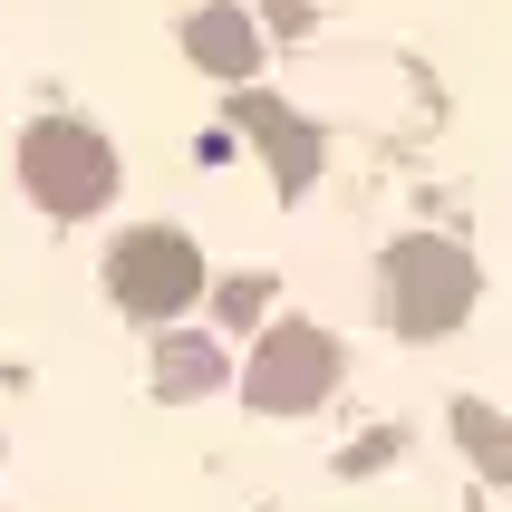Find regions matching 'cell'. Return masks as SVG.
Segmentation results:
<instances>
[{"instance_id":"277c9868","label":"cell","mask_w":512,"mask_h":512,"mask_svg":"<svg viewBox=\"0 0 512 512\" xmlns=\"http://www.w3.org/2000/svg\"><path fill=\"white\" fill-rule=\"evenodd\" d=\"M329 377H339V339H329V329H310V319H281V329L252 348L242 397H252L261 416H300V406L329 397Z\"/></svg>"},{"instance_id":"5b68a950","label":"cell","mask_w":512,"mask_h":512,"mask_svg":"<svg viewBox=\"0 0 512 512\" xmlns=\"http://www.w3.org/2000/svg\"><path fill=\"white\" fill-rule=\"evenodd\" d=\"M232 136L261 145V165L281 174V194H300V184L319 174V136H310L290 107H271V97H242V107H232Z\"/></svg>"},{"instance_id":"3957f363","label":"cell","mask_w":512,"mask_h":512,"mask_svg":"<svg viewBox=\"0 0 512 512\" xmlns=\"http://www.w3.org/2000/svg\"><path fill=\"white\" fill-rule=\"evenodd\" d=\"M107 290H116V310H136V319H174L203 300V252L184 232H126L107 252Z\"/></svg>"},{"instance_id":"6da1fadb","label":"cell","mask_w":512,"mask_h":512,"mask_svg":"<svg viewBox=\"0 0 512 512\" xmlns=\"http://www.w3.org/2000/svg\"><path fill=\"white\" fill-rule=\"evenodd\" d=\"M20 184L39 213H58V223H78V213H97V203L116 194V155L97 126H78V116H39L20 136Z\"/></svg>"},{"instance_id":"52a82bcc","label":"cell","mask_w":512,"mask_h":512,"mask_svg":"<svg viewBox=\"0 0 512 512\" xmlns=\"http://www.w3.org/2000/svg\"><path fill=\"white\" fill-rule=\"evenodd\" d=\"M155 387H165V397H213V387H223V348L213 339H165L155 348Z\"/></svg>"},{"instance_id":"8992f818","label":"cell","mask_w":512,"mask_h":512,"mask_svg":"<svg viewBox=\"0 0 512 512\" xmlns=\"http://www.w3.org/2000/svg\"><path fill=\"white\" fill-rule=\"evenodd\" d=\"M184 49H194V68H213V78H252L261 39H252L242 10H194V20H184Z\"/></svg>"},{"instance_id":"7a4b0ae2","label":"cell","mask_w":512,"mask_h":512,"mask_svg":"<svg viewBox=\"0 0 512 512\" xmlns=\"http://www.w3.org/2000/svg\"><path fill=\"white\" fill-rule=\"evenodd\" d=\"M464 310H474V261H464L455 242L416 232V242L387 252V319H397L406 339H435V329H455Z\"/></svg>"},{"instance_id":"ba28073f","label":"cell","mask_w":512,"mask_h":512,"mask_svg":"<svg viewBox=\"0 0 512 512\" xmlns=\"http://www.w3.org/2000/svg\"><path fill=\"white\" fill-rule=\"evenodd\" d=\"M271 10H281V20H290V10H300V0H271Z\"/></svg>"}]
</instances>
